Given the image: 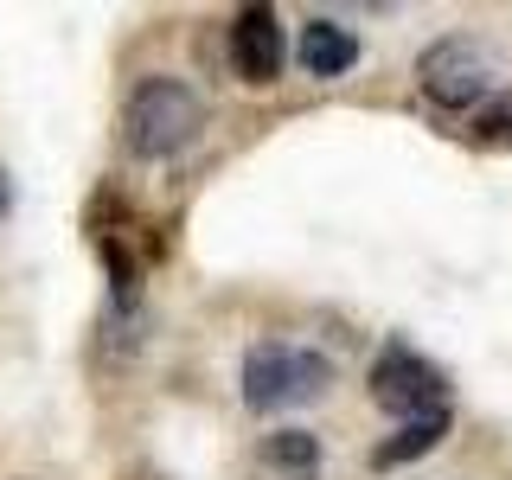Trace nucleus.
<instances>
[{"mask_svg":"<svg viewBox=\"0 0 512 480\" xmlns=\"http://www.w3.org/2000/svg\"><path fill=\"white\" fill-rule=\"evenodd\" d=\"M205 128V96L186 77H141L122 103V148L135 160H167L199 141Z\"/></svg>","mask_w":512,"mask_h":480,"instance_id":"obj_1","label":"nucleus"},{"mask_svg":"<svg viewBox=\"0 0 512 480\" xmlns=\"http://www.w3.org/2000/svg\"><path fill=\"white\" fill-rule=\"evenodd\" d=\"M333 384V365L308 346L288 340H256L244 352V404L250 410H288V404H314L320 391Z\"/></svg>","mask_w":512,"mask_h":480,"instance_id":"obj_2","label":"nucleus"},{"mask_svg":"<svg viewBox=\"0 0 512 480\" xmlns=\"http://www.w3.org/2000/svg\"><path fill=\"white\" fill-rule=\"evenodd\" d=\"M493 84H500V58L474 39H436L416 58V90L436 109H474L493 96Z\"/></svg>","mask_w":512,"mask_h":480,"instance_id":"obj_3","label":"nucleus"},{"mask_svg":"<svg viewBox=\"0 0 512 480\" xmlns=\"http://www.w3.org/2000/svg\"><path fill=\"white\" fill-rule=\"evenodd\" d=\"M365 384H372V404L391 410V416H404V423H410V416H442L448 410V378L416 346H404V340H391L378 352Z\"/></svg>","mask_w":512,"mask_h":480,"instance_id":"obj_4","label":"nucleus"},{"mask_svg":"<svg viewBox=\"0 0 512 480\" xmlns=\"http://www.w3.org/2000/svg\"><path fill=\"white\" fill-rule=\"evenodd\" d=\"M282 26H276V13L269 7H244L231 20V64H237V77H244V84H276L282 77Z\"/></svg>","mask_w":512,"mask_h":480,"instance_id":"obj_5","label":"nucleus"},{"mask_svg":"<svg viewBox=\"0 0 512 480\" xmlns=\"http://www.w3.org/2000/svg\"><path fill=\"white\" fill-rule=\"evenodd\" d=\"M250 480H320V442L308 429H276L256 442Z\"/></svg>","mask_w":512,"mask_h":480,"instance_id":"obj_6","label":"nucleus"},{"mask_svg":"<svg viewBox=\"0 0 512 480\" xmlns=\"http://www.w3.org/2000/svg\"><path fill=\"white\" fill-rule=\"evenodd\" d=\"M295 58L308 77H346L359 64V32L352 26H333V20H308L295 39Z\"/></svg>","mask_w":512,"mask_h":480,"instance_id":"obj_7","label":"nucleus"},{"mask_svg":"<svg viewBox=\"0 0 512 480\" xmlns=\"http://www.w3.org/2000/svg\"><path fill=\"white\" fill-rule=\"evenodd\" d=\"M442 436H448V410H442V416H410L397 436H384V442L372 448V468H378V474H384V468H404V461L429 455Z\"/></svg>","mask_w":512,"mask_h":480,"instance_id":"obj_8","label":"nucleus"},{"mask_svg":"<svg viewBox=\"0 0 512 480\" xmlns=\"http://www.w3.org/2000/svg\"><path fill=\"white\" fill-rule=\"evenodd\" d=\"M7 205H13V186H7V173H0V212H7Z\"/></svg>","mask_w":512,"mask_h":480,"instance_id":"obj_9","label":"nucleus"}]
</instances>
